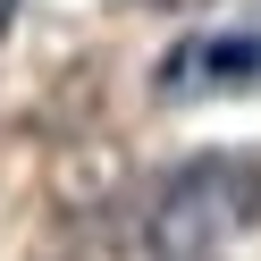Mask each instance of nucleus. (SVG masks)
<instances>
[{
    "instance_id": "obj_1",
    "label": "nucleus",
    "mask_w": 261,
    "mask_h": 261,
    "mask_svg": "<svg viewBox=\"0 0 261 261\" xmlns=\"http://www.w3.org/2000/svg\"><path fill=\"white\" fill-rule=\"evenodd\" d=\"M253 211H261V177L244 169V160H211V169H194V177L169 186V202H160V244L202 253V244L236 236Z\"/></svg>"
},
{
    "instance_id": "obj_2",
    "label": "nucleus",
    "mask_w": 261,
    "mask_h": 261,
    "mask_svg": "<svg viewBox=\"0 0 261 261\" xmlns=\"http://www.w3.org/2000/svg\"><path fill=\"white\" fill-rule=\"evenodd\" d=\"M211 93H261V34H186L160 59V101H211Z\"/></svg>"
},
{
    "instance_id": "obj_3",
    "label": "nucleus",
    "mask_w": 261,
    "mask_h": 261,
    "mask_svg": "<svg viewBox=\"0 0 261 261\" xmlns=\"http://www.w3.org/2000/svg\"><path fill=\"white\" fill-rule=\"evenodd\" d=\"M9 17H17V0H0V25H9Z\"/></svg>"
}]
</instances>
